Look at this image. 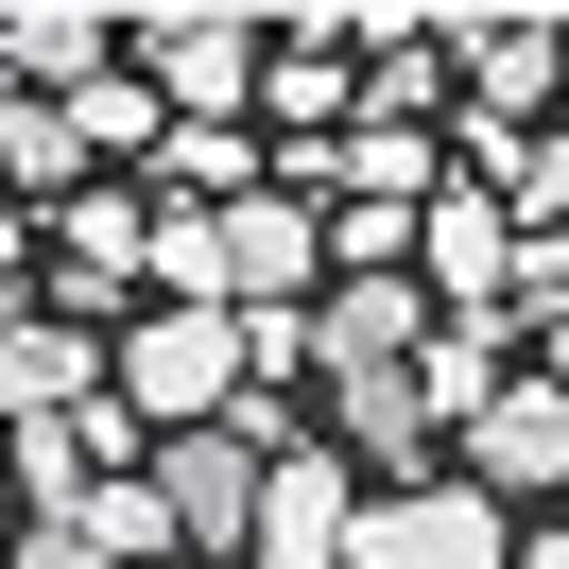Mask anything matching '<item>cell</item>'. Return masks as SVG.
<instances>
[{"mask_svg": "<svg viewBox=\"0 0 569 569\" xmlns=\"http://www.w3.org/2000/svg\"><path fill=\"white\" fill-rule=\"evenodd\" d=\"M259 104H277V121H293V156H311L328 121L362 104V70H346V36H328V18H311V36H277V70H259Z\"/></svg>", "mask_w": 569, "mask_h": 569, "instance_id": "13", "label": "cell"}, {"mask_svg": "<svg viewBox=\"0 0 569 569\" xmlns=\"http://www.w3.org/2000/svg\"><path fill=\"white\" fill-rule=\"evenodd\" d=\"M346 569H518V518L483 483H397V500H362Z\"/></svg>", "mask_w": 569, "mask_h": 569, "instance_id": "4", "label": "cell"}, {"mask_svg": "<svg viewBox=\"0 0 569 569\" xmlns=\"http://www.w3.org/2000/svg\"><path fill=\"white\" fill-rule=\"evenodd\" d=\"M70 139H87V156H156L173 121H156V87H139V70H104V87L70 104Z\"/></svg>", "mask_w": 569, "mask_h": 569, "instance_id": "17", "label": "cell"}, {"mask_svg": "<svg viewBox=\"0 0 569 569\" xmlns=\"http://www.w3.org/2000/svg\"><path fill=\"white\" fill-rule=\"evenodd\" d=\"M156 156H173V208H242V190H259V156H242V121H173V139H156Z\"/></svg>", "mask_w": 569, "mask_h": 569, "instance_id": "16", "label": "cell"}, {"mask_svg": "<svg viewBox=\"0 0 569 569\" xmlns=\"http://www.w3.org/2000/svg\"><path fill=\"white\" fill-rule=\"evenodd\" d=\"M259 380L242 311H139V346H104V397L139 415V449H173V431H224Z\"/></svg>", "mask_w": 569, "mask_h": 569, "instance_id": "1", "label": "cell"}, {"mask_svg": "<svg viewBox=\"0 0 569 569\" xmlns=\"http://www.w3.org/2000/svg\"><path fill=\"white\" fill-rule=\"evenodd\" d=\"M535 380H552V397H569V311H552V362H535Z\"/></svg>", "mask_w": 569, "mask_h": 569, "instance_id": "20", "label": "cell"}, {"mask_svg": "<svg viewBox=\"0 0 569 569\" xmlns=\"http://www.w3.org/2000/svg\"><path fill=\"white\" fill-rule=\"evenodd\" d=\"M87 397H104V328H70V311H18V328H0V431L87 415Z\"/></svg>", "mask_w": 569, "mask_h": 569, "instance_id": "9", "label": "cell"}, {"mask_svg": "<svg viewBox=\"0 0 569 569\" xmlns=\"http://www.w3.org/2000/svg\"><path fill=\"white\" fill-rule=\"evenodd\" d=\"M346 397V466H431V415H415V380H328Z\"/></svg>", "mask_w": 569, "mask_h": 569, "instance_id": "15", "label": "cell"}, {"mask_svg": "<svg viewBox=\"0 0 569 569\" xmlns=\"http://www.w3.org/2000/svg\"><path fill=\"white\" fill-rule=\"evenodd\" d=\"M466 466H483V500H518V483H569V397H552V380H500L483 415H466Z\"/></svg>", "mask_w": 569, "mask_h": 569, "instance_id": "11", "label": "cell"}, {"mask_svg": "<svg viewBox=\"0 0 569 569\" xmlns=\"http://www.w3.org/2000/svg\"><path fill=\"white\" fill-rule=\"evenodd\" d=\"M328 293V208H293L277 173L224 208V311H311Z\"/></svg>", "mask_w": 569, "mask_h": 569, "instance_id": "6", "label": "cell"}, {"mask_svg": "<svg viewBox=\"0 0 569 569\" xmlns=\"http://www.w3.org/2000/svg\"><path fill=\"white\" fill-rule=\"evenodd\" d=\"M0 552H18V535H0Z\"/></svg>", "mask_w": 569, "mask_h": 569, "instance_id": "21", "label": "cell"}, {"mask_svg": "<svg viewBox=\"0 0 569 569\" xmlns=\"http://www.w3.org/2000/svg\"><path fill=\"white\" fill-rule=\"evenodd\" d=\"M18 190H52V208L87 190V139H70V104H0V208H18Z\"/></svg>", "mask_w": 569, "mask_h": 569, "instance_id": "14", "label": "cell"}, {"mask_svg": "<svg viewBox=\"0 0 569 569\" xmlns=\"http://www.w3.org/2000/svg\"><path fill=\"white\" fill-rule=\"evenodd\" d=\"M121 70L156 87V121H224V104H259L277 36H259V18H139V36H121Z\"/></svg>", "mask_w": 569, "mask_h": 569, "instance_id": "2", "label": "cell"}, {"mask_svg": "<svg viewBox=\"0 0 569 569\" xmlns=\"http://www.w3.org/2000/svg\"><path fill=\"white\" fill-rule=\"evenodd\" d=\"M415 293H431V311H500V293H518L500 190H431V208H415Z\"/></svg>", "mask_w": 569, "mask_h": 569, "instance_id": "7", "label": "cell"}, {"mask_svg": "<svg viewBox=\"0 0 569 569\" xmlns=\"http://www.w3.org/2000/svg\"><path fill=\"white\" fill-rule=\"evenodd\" d=\"M500 380H518V311H449V328H431V362H415V415H431V431H466Z\"/></svg>", "mask_w": 569, "mask_h": 569, "instance_id": "12", "label": "cell"}, {"mask_svg": "<svg viewBox=\"0 0 569 569\" xmlns=\"http://www.w3.org/2000/svg\"><path fill=\"white\" fill-rule=\"evenodd\" d=\"M518 569H569V535H518Z\"/></svg>", "mask_w": 569, "mask_h": 569, "instance_id": "19", "label": "cell"}, {"mask_svg": "<svg viewBox=\"0 0 569 569\" xmlns=\"http://www.w3.org/2000/svg\"><path fill=\"white\" fill-rule=\"evenodd\" d=\"M0 569H121V552H104L87 518H18V552H0Z\"/></svg>", "mask_w": 569, "mask_h": 569, "instance_id": "18", "label": "cell"}, {"mask_svg": "<svg viewBox=\"0 0 569 569\" xmlns=\"http://www.w3.org/2000/svg\"><path fill=\"white\" fill-rule=\"evenodd\" d=\"M449 52L483 70V139H518V121L569 87V18H449Z\"/></svg>", "mask_w": 569, "mask_h": 569, "instance_id": "10", "label": "cell"}, {"mask_svg": "<svg viewBox=\"0 0 569 569\" xmlns=\"http://www.w3.org/2000/svg\"><path fill=\"white\" fill-rule=\"evenodd\" d=\"M52 242H70V328H104L121 293L156 277V190H70V224H52Z\"/></svg>", "mask_w": 569, "mask_h": 569, "instance_id": "8", "label": "cell"}, {"mask_svg": "<svg viewBox=\"0 0 569 569\" xmlns=\"http://www.w3.org/2000/svg\"><path fill=\"white\" fill-rule=\"evenodd\" d=\"M346 535H362V466L346 449H277V466H259L242 569H346Z\"/></svg>", "mask_w": 569, "mask_h": 569, "instance_id": "5", "label": "cell"}, {"mask_svg": "<svg viewBox=\"0 0 569 569\" xmlns=\"http://www.w3.org/2000/svg\"><path fill=\"white\" fill-rule=\"evenodd\" d=\"M139 483H156V518H173V569H224L259 535V449L242 431H173V449H139Z\"/></svg>", "mask_w": 569, "mask_h": 569, "instance_id": "3", "label": "cell"}]
</instances>
